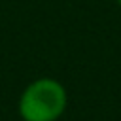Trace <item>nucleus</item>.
I'll use <instances>...</instances> for the list:
<instances>
[{"instance_id": "nucleus-1", "label": "nucleus", "mask_w": 121, "mask_h": 121, "mask_svg": "<svg viewBox=\"0 0 121 121\" xmlns=\"http://www.w3.org/2000/svg\"><path fill=\"white\" fill-rule=\"evenodd\" d=\"M66 106L64 85L55 78H38L23 89L17 108L23 121H57Z\"/></svg>"}, {"instance_id": "nucleus-2", "label": "nucleus", "mask_w": 121, "mask_h": 121, "mask_svg": "<svg viewBox=\"0 0 121 121\" xmlns=\"http://www.w3.org/2000/svg\"><path fill=\"white\" fill-rule=\"evenodd\" d=\"M115 2H117V6H121V0H115Z\"/></svg>"}]
</instances>
